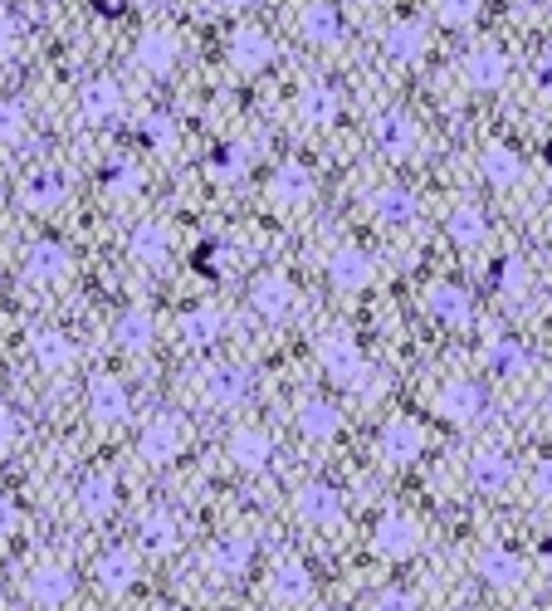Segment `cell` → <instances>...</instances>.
Here are the masks:
<instances>
[{"instance_id": "6da1fadb", "label": "cell", "mask_w": 552, "mask_h": 611, "mask_svg": "<svg viewBox=\"0 0 552 611\" xmlns=\"http://www.w3.org/2000/svg\"><path fill=\"white\" fill-rule=\"evenodd\" d=\"M314 357L322 367V377H328L332 387H342V392H372L377 387V362L367 357V347L352 328H328L318 333L314 343Z\"/></svg>"}, {"instance_id": "7a4b0ae2", "label": "cell", "mask_w": 552, "mask_h": 611, "mask_svg": "<svg viewBox=\"0 0 552 611\" xmlns=\"http://www.w3.org/2000/svg\"><path fill=\"white\" fill-rule=\"evenodd\" d=\"M186 446H191V426H186L181 411H166V406L152 411L138 426V436H132V456L148 470H172L186 456Z\"/></svg>"}, {"instance_id": "3957f363", "label": "cell", "mask_w": 552, "mask_h": 611, "mask_svg": "<svg viewBox=\"0 0 552 611\" xmlns=\"http://www.w3.org/2000/svg\"><path fill=\"white\" fill-rule=\"evenodd\" d=\"M431 406H435V416H441L445 426L474 430V426H484L489 420L494 396H489V382H479V377H470V372H455V377H445V382L435 387Z\"/></svg>"}, {"instance_id": "277c9868", "label": "cell", "mask_w": 552, "mask_h": 611, "mask_svg": "<svg viewBox=\"0 0 552 611\" xmlns=\"http://www.w3.org/2000/svg\"><path fill=\"white\" fill-rule=\"evenodd\" d=\"M245 309L255 313L259 323H269V328H279V323H289L298 313V284L289 269L269 265V269H255L245 284Z\"/></svg>"}, {"instance_id": "5b68a950", "label": "cell", "mask_w": 552, "mask_h": 611, "mask_svg": "<svg viewBox=\"0 0 552 611\" xmlns=\"http://www.w3.org/2000/svg\"><path fill=\"white\" fill-rule=\"evenodd\" d=\"M201 563H205V577H211V583H221V587L245 583V577L255 573V563H259V543H255V533L249 529H225V533H215V539L205 543Z\"/></svg>"}, {"instance_id": "8992f818", "label": "cell", "mask_w": 552, "mask_h": 611, "mask_svg": "<svg viewBox=\"0 0 552 611\" xmlns=\"http://www.w3.org/2000/svg\"><path fill=\"white\" fill-rule=\"evenodd\" d=\"M225 460H231V470H239V475H269L279 460L274 430L259 426V420H235L231 436H225Z\"/></svg>"}, {"instance_id": "52a82bcc", "label": "cell", "mask_w": 552, "mask_h": 611, "mask_svg": "<svg viewBox=\"0 0 552 611\" xmlns=\"http://www.w3.org/2000/svg\"><path fill=\"white\" fill-rule=\"evenodd\" d=\"M421 309H425V319L441 323V328H450V333L474 328V319H479L474 293L465 289L460 279H425V289H421Z\"/></svg>"}, {"instance_id": "ba28073f", "label": "cell", "mask_w": 552, "mask_h": 611, "mask_svg": "<svg viewBox=\"0 0 552 611\" xmlns=\"http://www.w3.org/2000/svg\"><path fill=\"white\" fill-rule=\"evenodd\" d=\"M367 539H372V553H377L381 563L396 567V563H411V557L421 553L425 529H421V519H415V514H406V509H381Z\"/></svg>"}, {"instance_id": "9c48e42d", "label": "cell", "mask_w": 552, "mask_h": 611, "mask_svg": "<svg viewBox=\"0 0 552 611\" xmlns=\"http://www.w3.org/2000/svg\"><path fill=\"white\" fill-rule=\"evenodd\" d=\"M372 147H377L387 162H411V157H421L425 147V128L415 113L396 108V103H387V108L372 118Z\"/></svg>"}, {"instance_id": "30bf717a", "label": "cell", "mask_w": 552, "mask_h": 611, "mask_svg": "<svg viewBox=\"0 0 552 611\" xmlns=\"http://www.w3.org/2000/svg\"><path fill=\"white\" fill-rule=\"evenodd\" d=\"M377 460L387 470H411L415 460L425 456V446H431V430H425V420H415V416H387L377 426Z\"/></svg>"}, {"instance_id": "8fae6325", "label": "cell", "mask_w": 552, "mask_h": 611, "mask_svg": "<svg viewBox=\"0 0 552 611\" xmlns=\"http://www.w3.org/2000/svg\"><path fill=\"white\" fill-rule=\"evenodd\" d=\"M460 79L470 93H504L514 79V55L494 39H479L460 55Z\"/></svg>"}, {"instance_id": "7c38bea8", "label": "cell", "mask_w": 552, "mask_h": 611, "mask_svg": "<svg viewBox=\"0 0 552 611\" xmlns=\"http://www.w3.org/2000/svg\"><path fill=\"white\" fill-rule=\"evenodd\" d=\"M138 547L148 557H172L176 547L186 543V519H181V509L176 504H166V499H157V504H148V509L138 514Z\"/></svg>"}, {"instance_id": "4fadbf2b", "label": "cell", "mask_w": 552, "mask_h": 611, "mask_svg": "<svg viewBox=\"0 0 552 611\" xmlns=\"http://www.w3.org/2000/svg\"><path fill=\"white\" fill-rule=\"evenodd\" d=\"M74 509L89 523H108L113 514L122 509V480H118V470H108V465L83 470V475L74 480Z\"/></svg>"}, {"instance_id": "5bb4252c", "label": "cell", "mask_w": 552, "mask_h": 611, "mask_svg": "<svg viewBox=\"0 0 552 611\" xmlns=\"http://www.w3.org/2000/svg\"><path fill=\"white\" fill-rule=\"evenodd\" d=\"M132 69L148 79H172L181 69V35L172 25H148L132 39Z\"/></svg>"}, {"instance_id": "9a60e30c", "label": "cell", "mask_w": 552, "mask_h": 611, "mask_svg": "<svg viewBox=\"0 0 552 611\" xmlns=\"http://www.w3.org/2000/svg\"><path fill=\"white\" fill-rule=\"evenodd\" d=\"M83 411L93 426H128L132 420V392L118 372H93L83 387Z\"/></svg>"}, {"instance_id": "2e32d148", "label": "cell", "mask_w": 552, "mask_h": 611, "mask_svg": "<svg viewBox=\"0 0 552 611\" xmlns=\"http://www.w3.org/2000/svg\"><path fill=\"white\" fill-rule=\"evenodd\" d=\"M20 274H25L35 289H55V284H64L69 274H74V250L55 235H39V240H30L25 255H20Z\"/></svg>"}, {"instance_id": "e0dca14e", "label": "cell", "mask_w": 552, "mask_h": 611, "mask_svg": "<svg viewBox=\"0 0 552 611\" xmlns=\"http://www.w3.org/2000/svg\"><path fill=\"white\" fill-rule=\"evenodd\" d=\"M89 577H93V587H98L103 597H128L132 587H138V577H142V563H138V547H128V543H108V547H98V557H93V567H89Z\"/></svg>"}, {"instance_id": "ac0fdd59", "label": "cell", "mask_w": 552, "mask_h": 611, "mask_svg": "<svg viewBox=\"0 0 552 611\" xmlns=\"http://www.w3.org/2000/svg\"><path fill=\"white\" fill-rule=\"evenodd\" d=\"M265 592H269V602L274 607L298 611V607H308L318 597V573L304 563V557H279V563L269 567Z\"/></svg>"}, {"instance_id": "d6986e66", "label": "cell", "mask_w": 552, "mask_h": 611, "mask_svg": "<svg viewBox=\"0 0 552 611\" xmlns=\"http://www.w3.org/2000/svg\"><path fill=\"white\" fill-rule=\"evenodd\" d=\"M294 514L304 529H338V523L348 519V494L332 480H308V484H298V494H294Z\"/></svg>"}, {"instance_id": "ffe728a7", "label": "cell", "mask_w": 552, "mask_h": 611, "mask_svg": "<svg viewBox=\"0 0 552 611\" xmlns=\"http://www.w3.org/2000/svg\"><path fill=\"white\" fill-rule=\"evenodd\" d=\"M79 592V573L69 563H35L25 573V602L35 611H59Z\"/></svg>"}, {"instance_id": "44dd1931", "label": "cell", "mask_w": 552, "mask_h": 611, "mask_svg": "<svg viewBox=\"0 0 552 611\" xmlns=\"http://www.w3.org/2000/svg\"><path fill=\"white\" fill-rule=\"evenodd\" d=\"M79 118L89 123V128H108V123L122 118V108H128V89L118 83V73H93V79L79 83Z\"/></svg>"}, {"instance_id": "7402d4cb", "label": "cell", "mask_w": 552, "mask_h": 611, "mask_svg": "<svg viewBox=\"0 0 552 611\" xmlns=\"http://www.w3.org/2000/svg\"><path fill=\"white\" fill-rule=\"evenodd\" d=\"M465 480H470V489L484 494V499H504V494L518 484V460L498 446H484L465 460Z\"/></svg>"}, {"instance_id": "603a6c76", "label": "cell", "mask_w": 552, "mask_h": 611, "mask_svg": "<svg viewBox=\"0 0 552 611\" xmlns=\"http://www.w3.org/2000/svg\"><path fill=\"white\" fill-rule=\"evenodd\" d=\"M225 59H231V69L235 73H265V69H274V59H279V39L269 35L265 25H235L231 35H225Z\"/></svg>"}, {"instance_id": "cb8c5ba5", "label": "cell", "mask_w": 552, "mask_h": 611, "mask_svg": "<svg viewBox=\"0 0 552 611\" xmlns=\"http://www.w3.org/2000/svg\"><path fill=\"white\" fill-rule=\"evenodd\" d=\"M431 25L435 20L425 15H396L387 20V30H381V55L391 59V65H421L425 55H431Z\"/></svg>"}, {"instance_id": "d4e9b609", "label": "cell", "mask_w": 552, "mask_h": 611, "mask_svg": "<svg viewBox=\"0 0 552 611\" xmlns=\"http://www.w3.org/2000/svg\"><path fill=\"white\" fill-rule=\"evenodd\" d=\"M201 396H205V406H215V411H245L249 406V396H255V372H249L245 362H221V367H211V372L201 377Z\"/></svg>"}, {"instance_id": "484cf974", "label": "cell", "mask_w": 552, "mask_h": 611, "mask_svg": "<svg viewBox=\"0 0 552 611\" xmlns=\"http://www.w3.org/2000/svg\"><path fill=\"white\" fill-rule=\"evenodd\" d=\"M294 108H298V123H304V128L328 132V128H338V123H342L348 93H342L332 79H304V89H298Z\"/></svg>"}, {"instance_id": "4316f807", "label": "cell", "mask_w": 552, "mask_h": 611, "mask_svg": "<svg viewBox=\"0 0 552 611\" xmlns=\"http://www.w3.org/2000/svg\"><path fill=\"white\" fill-rule=\"evenodd\" d=\"M474 577L489 587V592H518L524 587V577H528V563H524V553L518 547H508V543H484L474 553Z\"/></svg>"}, {"instance_id": "83f0119b", "label": "cell", "mask_w": 552, "mask_h": 611, "mask_svg": "<svg viewBox=\"0 0 552 611\" xmlns=\"http://www.w3.org/2000/svg\"><path fill=\"white\" fill-rule=\"evenodd\" d=\"M269 201L284 210H308L318 201V172L304 162V157H284L269 176Z\"/></svg>"}, {"instance_id": "f1b7e54d", "label": "cell", "mask_w": 552, "mask_h": 611, "mask_svg": "<svg viewBox=\"0 0 552 611\" xmlns=\"http://www.w3.org/2000/svg\"><path fill=\"white\" fill-rule=\"evenodd\" d=\"M342 426H348V416H342V406L332 402V396H322V392L298 396V406H294V430L308 440V446H332V440L342 436Z\"/></svg>"}, {"instance_id": "f546056e", "label": "cell", "mask_w": 552, "mask_h": 611, "mask_svg": "<svg viewBox=\"0 0 552 611\" xmlns=\"http://www.w3.org/2000/svg\"><path fill=\"white\" fill-rule=\"evenodd\" d=\"M79 338L69 328H55V323H45V328L30 333V362L39 367L45 377H69L79 367Z\"/></svg>"}, {"instance_id": "4dcf8cb0", "label": "cell", "mask_w": 552, "mask_h": 611, "mask_svg": "<svg viewBox=\"0 0 552 611\" xmlns=\"http://www.w3.org/2000/svg\"><path fill=\"white\" fill-rule=\"evenodd\" d=\"M176 255V240H172V226L162 216H142L132 220L128 230V260L138 269H166Z\"/></svg>"}, {"instance_id": "1f68e13d", "label": "cell", "mask_w": 552, "mask_h": 611, "mask_svg": "<svg viewBox=\"0 0 552 611\" xmlns=\"http://www.w3.org/2000/svg\"><path fill=\"white\" fill-rule=\"evenodd\" d=\"M322 269H328V284L338 293H367L372 284H377V260H372V250L352 245V240H342Z\"/></svg>"}, {"instance_id": "d6a6232c", "label": "cell", "mask_w": 552, "mask_h": 611, "mask_svg": "<svg viewBox=\"0 0 552 611\" xmlns=\"http://www.w3.org/2000/svg\"><path fill=\"white\" fill-rule=\"evenodd\" d=\"M225 328H231V319H225L221 303H186L176 313V338H181V347H191V353H211L225 338Z\"/></svg>"}, {"instance_id": "836d02e7", "label": "cell", "mask_w": 552, "mask_h": 611, "mask_svg": "<svg viewBox=\"0 0 552 611\" xmlns=\"http://www.w3.org/2000/svg\"><path fill=\"white\" fill-rule=\"evenodd\" d=\"M367 210L381 230H411L415 220H421V196L406 182H381V186H372Z\"/></svg>"}, {"instance_id": "e575fe53", "label": "cell", "mask_w": 552, "mask_h": 611, "mask_svg": "<svg viewBox=\"0 0 552 611\" xmlns=\"http://www.w3.org/2000/svg\"><path fill=\"white\" fill-rule=\"evenodd\" d=\"M298 39L308 49H338L348 39V15H342L338 0H308L298 10Z\"/></svg>"}, {"instance_id": "d590c367", "label": "cell", "mask_w": 552, "mask_h": 611, "mask_svg": "<svg viewBox=\"0 0 552 611\" xmlns=\"http://www.w3.org/2000/svg\"><path fill=\"white\" fill-rule=\"evenodd\" d=\"M474 172L489 192H514V186H524L528 166H524V152H518L514 142H484L479 147Z\"/></svg>"}, {"instance_id": "8d00e7d4", "label": "cell", "mask_w": 552, "mask_h": 611, "mask_svg": "<svg viewBox=\"0 0 552 611\" xmlns=\"http://www.w3.org/2000/svg\"><path fill=\"white\" fill-rule=\"evenodd\" d=\"M69 172H59V166H35V172L20 182V206L35 210V216H55L59 206L69 201Z\"/></svg>"}, {"instance_id": "74e56055", "label": "cell", "mask_w": 552, "mask_h": 611, "mask_svg": "<svg viewBox=\"0 0 552 611\" xmlns=\"http://www.w3.org/2000/svg\"><path fill=\"white\" fill-rule=\"evenodd\" d=\"M484 367L498 382H518V377L533 372V347L518 338V333H494V338L484 343Z\"/></svg>"}, {"instance_id": "f35d334b", "label": "cell", "mask_w": 552, "mask_h": 611, "mask_svg": "<svg viewBox=\"0 0 552 611\" xmlns=\"http://www.w3.org/2000/svg\"><path fill=\"white\" fill-rule=\"evenodd\" d=\"M113 343H118V353H152L157 347V313L148 309V303H128V309L113 319Z\"/></svg>"}, {"instance_id": "ab89813d", "label": "cell", "mask_w": 552, "mask_h": 611, "mask_svg": "<svg viewBox=\"0 0 552 611\" xmlns=\"http://www.w3.org/2000/svg\"><path fill=\"white\" fill-rule=\"evenodd\" d=\"M445 240H450L455 250H479L489 240V210L479 201H455L450 210H445Z\"/></svg>"}, {"instance_id": "60d3db41", "label": "cell", "mask_w": 552, "mask_h": 611, "mask_svg": "<svg viewBox=\"0 0 552 611\" xmlns=\"http://www.w3.org/2000/svg\"><path fill=\"white\" fill-rule=\"evenodd\" d=\"M489 289L508 303H524L528 293H533V265H528L524 255H498L494 265H489Z\"/></svg>"}, {"instance_id": "b9f144b4", "label": "cell", "mask_w": 552, "mask_h": 611, "mask_svg": "<svg viewBox=\"0 0 552 611\" xmlns=\"http://www.w3.org/2000/svg\"><path fill=\"white\" fill-rule=\"evenodd\" d=\"M138 147L142 152H152V157H172L176 152V142H181V132H176V118L166 108H152V113H142L138 118Z\"/></svg>"}, {"instance_id": "7bdbcfd3", "label": "cell", "mask_w": 552, "mask_h": 611, "mask_svg": "<svg viewBox=\"0 0 552 611\" xmlns=\"http://www.w3.org/2000/svg\"><path fill=\"white\" fill-rule=\"evenodd\" d=\"M98 186H103V196H138L148 186V176H142V166L132 157H108L98 166Z\"/></svg>"}, {"instance_id": "ee69618b", "label": "cell", "mask_w": 552, "mask_h": 611, "mask_svg": "<svg viewBox=\"0 0 552 611\" xmlns=\"http://www.w3.org/2000/svg\"><path fill=\"white\" fill-rule=\"evenodd\" d=\"M205 172H211L221 186H235L239 176L249 172V152H245V142H231V137H225V142H215V147H211V157H205Z\"/></svg>"}, {"instance_id": "f6af8a7d", "label": "cell", "mask_w": 552, "mask_h": 611, "mask_svg": "<svg viewBox=\"0 0 552 611\" xmlns=\"http://www.w3.org/2000/svg\"><path fill=\"white\" fill-rule=\"evenodd\" d=\"M431 20L441 30H479L484 0H431Z\"/></svg>"}, {"instance_id": "bcb514c9", "label": "cell", "mask_w": 552, "mask_h": 611, "mask_svg": "<svg viewBox=\"0 0 552 611\" xmlns=\"http://www.w3.org/2000/svg\"><path fill=\"white\" fill-rule=\"evenodd\" d=\"M30 137V108L20 99H0V147H20Z\"/></svg>"}, {"instance_id": "7dc6e473", "label": "cell", "mask_w": 552, "mask_h": 611, "mask_svg": "<svg viewBox=\"0 0 552 611\" xmlns=\"http://www.w3.org/2000/svg\"><path fill=\"white\" fill-rule=\"evenodd\" d=\"M221 255H225V240H201L191 255V269L205 274V279H215V274H221Z\"/></svg>"}, {"instance_id": "c3c4849f", "label": "cell", "mask_w": 552, "mask_h": 611, "mask_svg": "<svg viewBox=\"0 0 552 611\" xmlns=\"http://www.w3.org/2000/svg\"><path fill=\"white\" fill-rule=\"evenodd\" d=\"M528 494L538 504H552V456H538L533 470H528Z\"/></svg>"}, {"instance_id": "681fc988", "label": "cell", "mask_w": 552, "mask_h": 611, "mask_svg": "<svg viewBox=\"0 0 552 611\" xmlns=\"http://www.w3.org/2000/svg\"><path fill=\"white\" fill-rule=\"evenodd\" d=\"M372 611H421V602H415V592H406V587H381V592L372 597Z\"/></svg>"}, {"instance_id": "f907efd6", "label": "cell", "mask_w": 552, "mask_h": 611, "mask_svg": "<svg viewBox=\"0 0 552 611\" xmlns=\"http://www.w3.org/2000/svg\"><path fill=\"white\" fill-rule=\"evenodd\" d=\"M20 523H25V514H20V499L15 494L0 489V543H10L20 533Z\"/></svg>"}, {"instance_id": "816d5d0a", "label": "cell", "mask_w": 552, "mask_h": 611, "mask_svg": "<svg viewBox=\"0 0 552 611\" xmlns=\"http://www.w3.org/2000/svg\"><path fill=\"white\" fill-rule=\"evenodd\" d=\"M15 440H20V411L0 402V456H10V450H15Z\"/></svg>"}, {"instance_id": "f5cc1de1", "label": "cell", "mask_w": 552, "mask_h": 611, "mask_svg": "<svg viewBox=\"0 0 552 611\" xmlns=\"http://www.w3.org/2000/svg\"><path fill=\"white\" fill-rule=\"evenodd\" d=\"M528 73H533L538 99H548V103H552V49H543V55L533 59V69H528Z\"/></svg>"}, {"instance_id": "db71d44e", "label": "cell", "mask_w": 552, "mask_h": 611, "mask_svg": "<svg viewBox=\"0 0 552 611\" xmlns=\"http://www.w3.org/2000/svg\"><path fill=\"white\" fill-rule=\"evenodd\" d=\"M15 45H20V20L10 10H0V59L15 55Z\"/></svg>"}, {"instance_id": "11a10c76", "label": "cell", "mask_w": 552, "mask_h": 611, "mask_svg": "<svg viewBox=\"0 0 552 611\" xmlns=\"http://www.w3.org/2000/svg\"><path fill=\"white\" fill-rule=\"evenodd\" d=\"M89 5H93V15L98 20H128L132 0H89Z\"/></svg>"}, {"instance_id": "9f6ffc18", "label": "cell", "mask_w": 552, "mask_h": 611, "mask_svg": "<svg viewBox=\"0 0 552 611\" xmlns=\"http://www.w3.org/2000/svg\"><path fill=\"white\" fill-rule=\"evenodd\" d=\"M538 563L552 573V533H543V539H538Z\"/></svg>"}, {"instance_id": "6f0895ef", "label": "cell", "mask_w": 552, "mask_h": 611, "mask_svg": "<svg viewBox=\"0 0 552 611\" xmlns=\"http://www.w3.org/2000/svg\"><path fill=\"white\" fill-rule=\"evenodd\" d=\"M211 5H215V10H225V15H235V10H245L249 0H211Z\"/></svg>"}, {"instance_id": "680465c9", "label": "cell", "mask_w": 552, "mask_h": 611, "mask_svg": "<svg viewBox=\"0 0 552 611\" xmlns=\"http://www.w3.org/2000/svg\"><path fill=\"white\" fill-rule=\"evenodd\" d=\"M543 157H548V166H552V137H548V147H543Z\"/></svg>"}, {"instance_id": "91938a15", "label": "cell", "mask_w": 552, "mask_h": 611, "mask_svg": "<svg viewBox=\"0 0 552 611\" xmlns=\"http://www.w3.org/2000/svg\"><path fill=\"white\" fill-rule=\"evenodd\" d=\"M455 611H484V607H455Z\"/></svg>"}]
</instances>
